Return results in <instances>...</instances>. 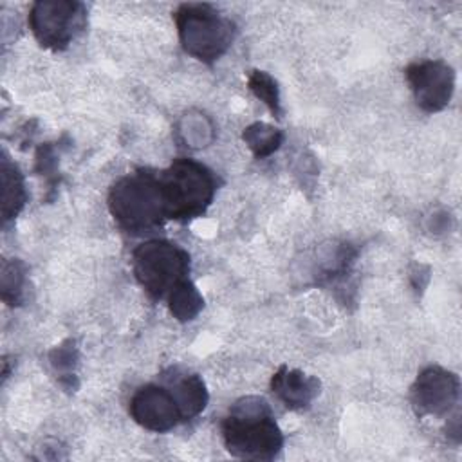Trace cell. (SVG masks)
I'll list each match as a JSON object with an SVG mask.
<instances>
[{"label": "cell", "instance_id": "cell-8", "mask_svg": "<svg viewBox=\"0 0 462 462\" xmlns=\"http://www.w3.org/2000/svg\"><path fill=\"white\" fill-rule=\"evenodd\" d=\"M460 392L458 377L437 365L426 366L411 386V406L419 417H442L449 413Z\"/></svg>", "mask_w": 462, "mask_h": 462}, {"label": "cell", "instance_id": "cell-14", "mask_svg": "<svg viewBox=\"0 0 462 462\" xmlns=\"http://www.w3.org/2000/svg\"><path fill=\"white\" fill-rule=\"evenodd\" d=\"M242 139L253 150L254 157L263 159L280 148V144L283 141V134L271 125L253 123L251 126H247L244 130Z\"/></svg>", "mask_w": 462, "mask_h": 462}, {"label": "cell", "instance_id": "cell-3", "mask_svg": "<svg viewBox=\"0 0 462 462\" xmlns=\"http://www.w3.org/2000/svg\"><path fill=\"white\" fill-rule=\"evenodd\" d=\"M159 182L168 220L177 222H189L200 217L217 193L215 173L206 164L188 157H179L159 171Z\"/></svg>", "mask_w": 462, "mask_h": 462}, {"label": "cell", "instance_id": "cell-10", "mask_svg": "<svg viewBox=\"0 0 462 462\" xmlns=\"http://www.w3.org/2000/svg\"><path fill=\"white\" fill-rule=\"evenodd\" d=\"M271 390L289 410H303L319 393V381L283 365L273 375Z\"/></svg>", "mask_w": 462, "mask_h": 462}, {"label": "cell", "instance_id": "cell-4", "mask_svg": "<svg viewBox=\"0 0 462 462\" xmlns=\"http://www.w3.org/2000/svg\"><path fill=\"white\" fill-rule=\"evenodd\" d=\"M182 49L193 58L213 63L233 43L236 27L208 4H182L175 11Z\"/></svg>", "mask_w": 462, "mask_h": 462}, {"label": "cell", "instance_id": "cell-16", "mask_svg": "<svg viewBox=\"0 0 462 462\" xmlns=\"http://www.w3.org/2000/svg\"><path fill=\"white\" fill-rule=\"evenodd\" d=\"M23 265L14 260V262H4L2 265V298L9 305H18L20 296H22V287H23Z\"/></svg>", "mask_w": 462, "mask_h": 462}, {"label": "cell", "instance_id": "cell-1", "mask_svg": "<svg viewBox=\"0 0 462 462\" xmlns=\"http://www.w3.org/2000/svg\"><path fill=\"white\" fill-rule=\"evenodd\" d=\"M226 449L244 460H273L283 448V433L263 397L236 401L222 420Z\"/></svg>", "mask_w": 462, "mask_h": 462}, {"label": "cell", "instance_id": "cell-5", "mask_svg": "<svg viewBox=\"0 0 462 462\" xmlns=\"http://www.w3.org/2000/svg\"><path fill=\"white\" fill-rule=\"evenodd\" d=\"M132 269L139 285L153 300H161L188 278L189 254L170 240L152 238L134 249Z\"/></svg>", "mask_w": 462, "mask_h": 462}, {"label": "cell", "instance_id": "cell-9", "mask_svg": "<svg viewBox=\"0 0 462 462\" xmlns=\"http://www.w3.org/2000/svg\"><path fill=\"white\" fill-rule=\"evenodd\" d=\"M132 419L148 431L164 433L184 422L182 410L166 384H144L130 399L128 408Z\"/></svg>", "mask_w": 462, "mask_h": 462}, {"label": "cell", "instance_id": "cell-15", "mask_svg": "<svg viewBox=\"0 0 462 462\" xmlns=\"http://www.w3.org/2000/svg\"><path fill=\"white\" fill-rule=\"evenodd\" d=\"M247 85L249 90L260 99L263 101L269 110L280 119L282 117V105H280V90L276 81L273 79V76H269L263 70H253L247 78Z\"/></svg>", "mask_w": 462, "mask_h": 462}, {"label": "cell", "instance_id": "cell-11", "mask_svg": "<svg viewBox=\"0 0 462 462\" xmlns=\"http://www.w3.org/2000/svg\"><path fill=\"white\" fill-rule=\"evenodd\" d=\"M171 388L180 410L184 422L195 419L199 413L204 411L208 404V390L200 375L197 374H182L168 383Z\"/></svg>", "mask_w": 462, "mask_h": 462}, {"label": "cell", "instance_id": "cell-13", "mask_svg": "<svg viewBox=\"0 0 462 462\" xmlns=\"http://www.w3.org/2000/svg\"><path fill=\"white\" fill-rule=\"evenodd\" d=\"M170 312L179 321H191L204 307V298L200 296L199 289L188 278L182 280L173 287L168 294Z\"/></svg>", "mask_w": 462, "mask_h": 462}, {"label": "cell", "instance_id": "cell-6", "mask_svg": "<svg viewBox=\"0 0 462 462\" xmlns=\"http://www.w3.org/2000/svg\"><path fill=\"white\" fill-rule=\"evenodd\" d=\"M27 22L42 47L65 51L85 29L87 9L81 2L40 0L32 4Z\"/></svg>", "mask_w": 462, "mask_h": 462}, {"label": "cell", "instance_id": "cell-7", "mask_svg": "<svg viewBox=\"0 0 462 462\" xmlns=\"http://www.w3.org/2000/svg\"><path fill=\"white\" fill-rule=\"evenodd\" d=\"M404 74L420 110L433 114L448 106L455 90V70L446 61H415L406 67Z\"/></svg>", "mask_w": 462, "mask_h": 462}, {"label": "cell", "instance_id": "cell-12", "mask_svg": "<svg viewBox=\"0 0 462 462\" xmlns=\"http://www.w3.org/2000/svg\"><path fill=\"white\" fill-rule=\"evenodd\" d=\"M2 220L4 224L13 220L22 208L25 206L27 193L23 177L16 164L9 161V157L2 155Z\"/></svg>", "mask_w": 462, "mask_h": 462}, {"label": "cell", "instance_id": "cell-2", "mask_svg": "<svg viewBox=\"0 0 462 462\" xmlns=\"http://www.w3.org/2000/svg\"><path fill=\"white\" fill-rule=\"evenodd\" d=\"M108 211L117 226L130 235H143L161 227L168 215L159 173L139 168L119 177L108 191Z\"/></svg>", "mask_w": 462, "mask_h": 462}]
</instances>
